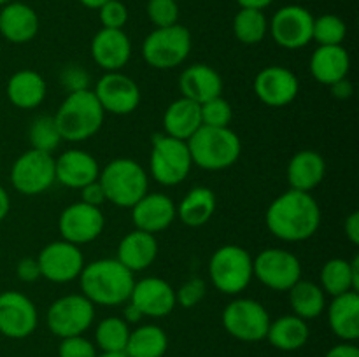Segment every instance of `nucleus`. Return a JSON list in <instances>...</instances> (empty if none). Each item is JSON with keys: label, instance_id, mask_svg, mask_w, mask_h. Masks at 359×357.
<instances>
[{"label": "nucleus", "instance_id": "nucleus-1", "mask_svg": "<svg viewBox=\"0 0 359 357\" xmlns=\"http://www.w3.org/2000/svg\"><path fill=\"white\" fill-rule=\"evenodd\" d=\"M265 223L276 238L298 244L318 233L321 226V206L311 192L287 189L270 203Z\"/></svg>", "mask_w": 359, "mask_h": 357}, {"label": "nucleus", "instance_id": "nucleus-2", "mask_svg": "<svg viewBox=\"0 0 359 357\" xmlns=\"http://www.w3.org/2000/svg\"><path fill=\"white\" fill-rule=\"evenodd\" d=\"M79 284L81 294L93 304L119 307L130 300L135 276L116 258H104L84 265Z\"/></svg>", "mask_w": 359, "mask_h": 357}, {"label": "nucleus", "instance_id": "nucleus-3", "mask_svg": "<svg viewBox=\"0 0 359 357\" xmlns=\"http://www.w3.org/2000/svg\"><path fill=\"white\" fill-rule=\"evenodd\" d=\"M53 118L63 140L84 142L100 132L105 112L93 90H84L67 94Z\"/></svg>", "mask_w": 359, "mask_h": 357}, {"label": "nucleus", "instance_id": "nucleus-4", "mask_svg": "<svg viewBox=\"0 0 359 357\" xmlns=\"http://www.w3.org/2000/svg\"><path fill=\"white\" fill-rule=\"evenodd\" d=\"M186 144L193 164L207 172H221L233 167L242 153L241 136L230 126H202Z\"/></svg>", "mask_w": 359, "mask_h": 357}, {"label": "nucleus", "instance_id": "nucleus-5", "mask_svg": "<svg viewBox=\"0 0 359 357\" xmlns=\"http://www.w3.org/2000/svg\"><path fill=\"white\" fill-rule=\"evenodd\" d=\"M98 182L109 203L121 209H132L147 191L149 175L139 161L132 158H116L104 170H100Z\"/></svg>", "mask_w": 359, "mask_h": 357}, {"label": "nucleus", "instance_id": "nucleus-6", "mask_svg": "<svg viewBox=\"0 0 359 357\" xmlns=\"http://www.w3.org/2000/svg\"><path fill=\"white\" fill-rule=\"evenodd\" d=\"M209 276L219 293L237 296L255 279L252 255L241 245H223L210 255Z\"/></svg>", "mask_w": 359, "mask_h": 357}, {"label": "nucleus", "instance_id": "nucleus-7", "mask_svg": "<svg viewBox=\"0 0 359 357\" xmlns=\"http://www.w3.org/2000/svg\"><path fill=\"white\" fill-rule=\"evenodd\" d=\"M191 31L182 24L154 28L142 42V58L156 70H172L182 65L191 52Z\"/></svg>", "mask_w": 359, "mask_h": 357}, {"label": "nucleus", "instance_id": "nucleus-8", "mask_svg": "<svg viewBox=\"0 0 359 357\" xmlns=\"http://www.w3.org/2000/svg\"><path fill=\"white\" fill-rule=\"evenodd\" d=\"M193 161L188 144L168 135H154L149 154L151 177L165 188H172L188 178Z\"/></svg>", "mask_w": 359, "mask_h": 357}, {"label": "nucleus", "instance_id": "nucleus-9", "mask_svg": "<svg viewBox=\"0 0 359 357\" xmlns=\"http://www.w3.org/2000/svg\"><path fill=\"white\" fill-rule=\"evenodd\" d=\"M223 328L238 342L256 343L266 338L270 314L259 301L251 298H237L224 307Z\"/></svg>", "mask_w": 359, "mask_h": 357}, {"label": "nucleus", "instance_id": "nucleus-10", "mask_svg": "<svg viewBox=\"0 0 359 357\" xmlns=\"http://www.w3.org/2000/svg\"><path fill=\"white\" fill-rule=\"evenodd\" d=\"M93 321L95 304L84 294H67L58 298L53 301L46 315L49 331L60 340L84 335Z\"/></svg>", "mask_w": 359, "mask_h": 357}, {"label": "nucleus", "instance_id": "nucleus-11", "mask_svg": "<svg viewBox=\"0 0 359 357\" xmlns=\"http://www.w3.org/2000/svg\"><path fill=\"white\" fill-rule=\"evenodd\" d=\"M55 182V158H53V154L30 149L18 156L11 167V184L20 195H42Z\"/></svg>", "mask_w": 359, "mask_h": 357}, {"label": "nucleus", "instance_id": "nucleus-12", "mask_svg": "<svg viewBox=\"0 0 359 357\" xmlns=\"http://www.w3.org/2000/svg\"><path fill=\"white\" fill-rule=\"evenodd\" d=\"M252 273L272 290H290L302 279V262L286 248L269 247L252 258Z\"/></svg>", "mask_w": 359, "mask_h": 357}, {"label": "nucleus", "instance_id": "nucleus-13", "mask_svg": "<svg viewBox=\"0 0 359 357\" xmlns=\"http://www.w3.org/2000/svg\"><path fill=\"white\" fill-rule=\"evenodd\" d=\"M105 230V216L100 206L86 205L79 200L62 210L58 217V231L62 240L86 245L97 240Z\"/></svg>", "mask_w": 359, "mask_h": 357}, {"label": "nucleus", "instance_id": "nucleus-14", "mask_svg": "<svg viewBox=\"0 0 359 357\" xmlns=\"http://www.w3.org/2000/svg\"><path fill=\"white\" fill-rule=\"evenodd\" d=\"M314 16L305 7L291 4L277 10L269 21V34L284 49H302L312 42Z\"/></svg>", "mask_w": 359, "mask_h": 357}, {"label": "nucleus", "instance_id": "nucleus-15", "mask_svg": "<svg viewBox=\"0 0 359 357\" xmlns=\"http://www.w3.org/2000/svg\"><path fill=\"white\" fill-rule=\"evenodd\" d=\"M41 279L53 284H69L79 279L84 268V255L77 245L56 240L46 245L37 258Z\"/></svg>", "mask_w": 359, "mask_h": 357}, {"label": "nucleus", "instance_id": "nucleus-16", "mask_svg": "<svg viewBox=\"0 0 359 357\" xmlns=\"http://www.w3.org/2000/svg\"><path fill=\"white\" fill-rule=\"evenodd\" d=\"M93 93L105 114L114 115L135 112L142 98L139 84L123 72H105L95 84Z\"/></svg>", "mask_w": 359, "mask_h": 357}, {"label": "nucleus", "instance_id": "nucleus-17", "mask_svg": "<svg viewBox=\"0 0 359 357\" xmlns=\"http://www.w3.org/2000/svg\"><path fill=\"white\" fill-rule=\"evenodd\" d=\"M256 98L266 107H286L300 93V80L293 70L283 65H269L259 70L252 83Z\"/></svg>", "mask_w": 359, "mask_h": 357}, {"label": "nucleus", "instance_id": "nucleus-18", "mask_svg": "<svg viewBox=\"0 0 359 357\" xmlns=\"http://www.w3.org/2000/svg\"><path fill=\"white\" fill-rule=\"evenodd\" d=\"M37 308L30 298L20 290L0 293V335L11 340H23L37 329Z\"/></svg>", "mask_w": 359, "mask_h": 357}, {"label": "nucleus", "instance_id": "nucleus-19", "mask_svg": "<svg viewBox=\"0 0 359 357\" xmlns=\"http://www.w3.org/2000/svg\"><path fill=\"white\" fill-rule=\"evenodd\" d=\"M130 303L135 304L144 317H167L177 307L175 301V289L163 279L158 276H146L135 280Z\"/></svg>", "mask_w": 359, "mask_h": 357}, {"label": "nucleus", "instance_id": "nucleus-20", "mask_svg": "<svg viewBox=\"0 0 359 357\" xmlns=\"http://www.w3.org/2000/svg\"><path fill=\"white\" fill-rule=\"evenodd\" d=\"M177 217V205L163 192L147 191L132 206V220L135 230L156 234L172 226Z\"/></svg>", "mask_w": 359, "mask_h": 357}, {"label": "nucleus", "instance_id": "nucleus-21", "mask_svg": "<svg viewBox=\"0 0 359 357\" xmlns=\"http://www.w3.org/2000/svg\"><path fill=\"white\" fill-rule=\"evenodd\" d=\"M91 58L105 72H121L132 58V41L125 30L100 28L91 38Z\"/></svg>", "mask_w": 359, "mask_h": 357}, {"label": "nucleus", "instance_id": "nucleus-22", "mask_svg": "<svg viewBox=\"0 0 359 357\" xmlns=\"http://www.w3.org/2000/svg\"><path fill=\"white\" fill-rule=\"evenodd\" d=\"M100 164L93 154L81 149H69L55 158V178L69 189H81L98 181Z\"/></svg>", "mask_w": 359, "mask_h": 357}, {"label": "nucleus", "instance_id": "nucleus-23", "mask_svg": "<svg viewBox=\"0 0 359 357\" xmlns=\"http://www.w3.org/2000/svg\"><path fill=\"white\" fill-rule=\"evenodd\" d=\"M39 34V16L34 7L25 2H13L2 6L0 10V35L11 44H27Z\"/></svg>", "mask_w": 359, "mask_h": 357}, {"label": "nucleus", "instance_id": "nucleus-24", "mask_svg": "<svg viewBox=\"0 0 359 357\" xmlns=\"http://www.w3.org/2000/svg\"><path fill=\"white\" fill-rule=\"evenodd\" d=\"M179 90L188 100L203 104L223 93V77L214 66L205 63H193L186 66L179 77Z\"/></svg>", "mask_w": 359, "mask_h": 357}, {"label": "nucleus", "instance_id": "nucleus-25", "mask_svg": "<svg viewBox=\"0 0 359 357\" xmlns=\"http://www.w3.org/2000/svg\"><path fill=\"white\" fill-rule=\"evenodd\" d=\"M158 258V240L154 234L146 231L133 230L123 237L118 245L116 259L130 272H144L149 268Z\"/></svg>", "mask_w": 359, "mask_h": 357}, {"label": "nucleus", "instance_id": "nucleus-26", "mask_svg": "<svg viewBox=\"0 0 359 357\" xmlns=\"http://www.w3.org/2000/svg\"><path fill=\"white\" fill-rule=\"evenodd\" d=\"M311 76L325 86L346 79L351 70V56L344 46H319L309 62Z\"/></svg>", "mask_w": 359, "mask_h": 357}, {"label": "nucleus", "instance_id": "nucleus-27", "mask_svg": "<svg viewBox=\"0 0 359 357\" xmlns=\"http://www.w3.org/2000/svg\"><path fill=\"white\" fill-rule=\"evenodd\" d=\"M290 189L311 192L318 188L326 175V161L319 153L312 149L298 150L293 154L286 168Z\"/></svg>", "mask_w": 359, "mask_h": 357}, {"label": "nucleus", "instance_id": "nucleus-28", "mask_svg": "<svg viewBox=\"0 0 359 357\" xmlns=\"http://www.w3.org/2000/svg\"><path fill=\"white\" fill-rule=\"evenodd\" d=\"M328 324L337 338L354 343L359 338V294L356 290L332 298Z\"/></svg>", "mask_w": 359, "mask_h": 357}, {"label": "nucleus", "instance_id": "nucleus-29", "mask_svg": "<svg viewBox=\"0 0 359 357\" xmlns=\"http://www.w3.org/2000/svg\"><path fill=\"white\" fill-rule=\"evenodd\" d=\"M319 286L326 296H340L359 289V255L353 259L333 258L323 265Z\"/></svg>", "mask_w": 359, "mask_h": 357}, {"label": "nucleus", "instance_id": "nucleus-30", "mask_svg": "<svg viewBox=\"0 0 359 357\" xmlns=\"http://www.w3.org/2000/svg\"><path fill=\"white\" fill-rule=\"evenodd\" d=\"M202 128L200 104L181 97L172 102L163 112L165 135L188 142Z\"/></svg>", "mask_w": 359, "mask_h": 357}, {"label": "nucleus", "instance_id": "nucleus-31", "mask_svg": "<svg viewBox=\"0 0 359 357\" xmlns=\"http://www.w3.org/2000/svg\"><path fill=\"white\" fill-rule=\"evenodd\" d=\"M6 93L14 107L32 111L44 102L48 84H46L44 77L35 70H18L7 80Z\"/></svg>", "mask_w": 359, "mask_h": 357}, {"label": "nucleus", "instance_id": "nucleus-32", "mask_svg": "<svg viewBox=\"0 0 359 357\" xmlns=\"http://www.w3.org/2000/svg\"><path fill=\"white\" fill-rule=\"evenodd\" d=\"M216 206L217 198L212 189L205 186H196L186 192V196L177 205V217L188 227L205 226L212 219Z\"/></svg>", "mask_w": 359, "mask_h": 357}, {"label": "nucleus", "instance_id": "nucleus-33", "mask_svg": "<svg viewBox=\"0 0 359 357\" xmlns=\"http://www.w3.org/2000/svg\"><path fill=\"white\" fill-rule=\"evenodd\" d=\"M311 329L307 321L297 315H283V317L270 321L266 338L272 346L283 352H294L307 345Z\"/></svg>", "mask_w": 359, "mask_h": 357}, {"label": "nucleus", "instance_id": "nucleus-34", "mask_svg": "<svg viewBox=\"0 0 359 357\" xmlns=\"http://www.w3.org/2000/svg\"><path fill=\"white\" fill-rule=\"evenodd\" d=\"M290 304L293 315L304 318V321H312L318 318L323 312L326 310V294L321 286L312 280L300 279L290 290Z\"/></svg>", "mask_w": 359, "mask_h": 357}, {"label": "nucleus", "instance_id": "nucleus-35", "mask_svg": "<svg viewBox=\"0 0 359 357\" xmlns=\"http://www.w3.org/2000/svg\"><path fill=\"white\" fill-rule=\"evenodd\" d=\"M168 349V336L156 324H144L130 331L125 354L128 357H163Z\"/></svg>", "mask_w": 359, "mask_h": 357}, {"label": "nucleus", "instance_id": "nucleus-36", "mask_svg": "<svg viewBox=\"0 0 359 357\" xmlns=\"http://www.w3.org/2000/svg\"><path fill=\"white\" fill-rule=\"evenodd\" d=\"M233 34L242 44H259L269 34V20H266L265 13L258 9L241 7V10L233 18Z\"/></svg>", "mask_w": 359, "mask_h": 357}, {"label": "nucleus", "instance_id": "nucleus-37", "mask_svg": "<svg viewBox=\"0 0 359 357\" xmlns=\"http://www.w3.org/2000/svg\"><path fill=\"white\" fill-rule=\"evenodd\" d=\"M130 331V324L121 317H105L95 328V343L102 352H125Z\"/></svg>", "mask_w": 359, "mask_h": 357}, {"label": "nucleus", "instance_id": "nucleus-38", "mask_svg": "<svg viewBox=\"0 0 359 357\" xmlns=\"http://www.w3.org/2000/svg\"><path fill=\"white\" fill-rule=\"evenodd\" d=\"M28 140L32 149L53 154L62 144V135L53 115H37L28 128Z\"/></svg>", "mask_w": 359, "mask_h": 357}, {"label": "nucleus", "instance_id": "nucleus-39", "mask_svg": "<svg viewBox=\"0 0 359 357\" xmlns=\"http://www.w3.org/2000/svg\"><path fill=\"white\" fill-rule=\"evenodd\" d=\"M347 35V24L337 14H321L314 18L312 27V41L319 46H342Z\"/></svg>", "mask_w": 359, "mask_h": 357}, {"label": "nucleus", "instance_id": "nucleus-40", "mask_svg": "<svg viewBox=\"0 0 359 357\" xmlns=\"http://www.w3.org/2000/svg\"><path fill=\"white\" fill-rule=\"evenodd\" d=\"M200 114H202V126L228 128L233 119V107L223 97H216L200 104Z\"/></svg>", "mask_w": 359, "mask_h": 357}, {"label": "nucleus", "instance_id": "nucleus-41", "mask_svg": "<svg viewBox=\"0 0 359 357\" xmlns=\"http://www.w3.org/2000/svg\"><path fill=\"white\" fill-rule=\"evenodd\" d=\"M146 10L147 18L156 28L172 27L179 21L177 0H149Z\"/></svg>", "mask_w": 359, "mask_h": 357}, {"label": "nucleus", "instance_id": "nucleus-42", "mask_svg": "<svg viewBox=\"0 0 359 357\" xmlns=\"http://www.w3.org/2000/svg\"><path fill=\"white\" fill-rule=\"evenodd\" d=\"M207 294L205 280L200 276H191L175 290V301L182 308H195L203 301Z\"/></svg>", "mask_w": 359, "mask_h": 357}, {"label": "nucleus", "instance_id": "nucleus-43", "mask_svg": "<svg viewBox=\"0 0 359 357\" xmlns=\"http://www.w3.org/2000/svg\"><path fill=\"white\" fill-rule=\"evenodd\" d=\"M98 20H100L102 28L123 30L128 21V7L121 0H109L98 9Z\"/></svg>", "mask_w": 359, "mask_h": 357}, {"label": "nucleus", "instance_id": "nucleus-44", "mask_svg": "<svg viewBox=\"0 0 359 357\" xmlns=\"http://www.w3.org/2000/svg\"><path fill=\"white\" fill-rule=\"evenodd\" d=\"M97 346L93 342L79 336H69L62 338L58 345V357H97Z\"/></svg>", "mask_w": 359, "mask_h": 357}, {"label": "nucleus", "instance_id": "nucleus-45", "mask_svg": "<svg viewBox=\"0 0 359 357\" xmlns=\"http://www.w3.org/2000/svg\"><path fill=\"white\" fill-rule=\"evenodd\" d=\"M60 84L65 88L69 93L76 91L90 90V74L81 65H69L60 74Z\"/></svg>", "mask_w": 359, "mask_h": 357}, {"label": "nucleus", "instance_id": "nucleus-46", "mask_svg": "<svg viewBox=\"0 0 359 357\" xmlns=\"http://www.w3.org/2000/svg\"><path fill=\"white\" fill-rule=\"evenodd\" d=\"M16 275L21 282L32 284L41 279V270L35 258H23L16 265Z\"/></svg>", "mask_w": 359, "mask_h": 357}, {"label": "nucleus", "instance_id": "nucleus-47", "mask_svg": "<svg viewBox=\"0 0 359 357\" xmlns=\"http://www.w3.org/2000/svg\"><path fill=\"white\" fill-rule=\"evenodd\" d=\"M79 191H81V202L86 203V205L100 206L102 209V205L107 202V200H105L104 188H102V184L98 181L90 182V184H86L84 188H81Z\"/></svg>", "mask_w": 359, "mask_h": 357}, {"label": "nucleus", "instance_id": "nucleus-48", "mask_svg": "<svg viewBox=\"0 0 359 357\" xmlns=\"http://www.w3.org/2000/svg\"><path fill=\"white\" fill-rule=\"evenodd\" d=\"M328 88L337 100H349V98L354 94V84L351 83L349 77L337 80V83H333L332 86Z\"/></svg>", "mask_w": 359, "mask_h": 357}, {"label": "nucleus", "instance_id": "nucleus-49", "mask_svg": "<svg viewBox=\"0 0 359 357\" xmlns=\"http://www.w3.org/2000/svg\"><path fill=\"white\" fill-rule=\"evenodd\" d=\"M344 231L346 237L353 245H359V212H353L346 217L344 223Z\"/></svg>", "mask_w": 359, "mask_h": 357}, {"label": "nucleus", "instance_id": "nucleus-50", "mask_svg": "<svg viewBox=\"0 0 359 357\" xmlns=\"http://www.w3.org/2000/svg\"><path fill=\"white\" fill-rule=\"evenodd\" d=\"M325 357H359V349L354 343L342 342L339 345L332 346Z\"/></svg>", "mask_w": 359, "mask_h": 357}, {"label": "nucleus", "instance_id": "nucleus-51", "mask_svg": "<svg viewBox=\"0 0 359 357\" xmlns=\"http://www.w3.org/2000/svg\"><path fill=\"white\" fill-rule=\"evenodd\" d=\"M121 318L126 322V324H137V322L142 321L144 315L140 314V310L135 307V304H132L130 301H126V307L123 308Z\"/></svg>", "mask_w": 359, "mask_h": 357}, {"label": "nucleus", "instance_id": "nucleus-52", "mask_svg": "<svg viewBox=\"0 0 359 357\" xmlns=\"http://www.w3.org/2000/svg\"><path fill=\"white\" fill-rule=\"evenodd\" d=\"M11 210V198H9V192L6 191V188L0 186V223L7 217Z\"/></svg>", "mask_w": 359, "mask_h": 357}, {"label": "nucleus", "instance_id": "nucleus-53", "mask_svg": "<svg viewBox=\"0 0 359 357\" xmlns=\"http://www.w3.org/2000/svg\"><path fill=\"white\" fill-rule=\"evenodd\" d=\"M272 2L273 0H237L238 6L244 7V9H258V10L266 9Z\"/></svg>", "mask_w": 359, "mask_h": 357}, {"label": "nucleus", "instance_id": "nucleus-54", "mask_svg": "<svg viewBox=\"0 0 359 357\" xmlns=\"http://www.w3.org/2000/svg\"><path fill=\"white\" fill-rule=\"evenodd\" d=\"M81 4H83L84 7H88V9H100L104 4H107L109 0H79Z\"/></svg>", "mask_w": 359, "mask_h": 357}, {"label": "nucleus", "instance_id": "nucleus-55", "mask_svg": "<svg viewBox=\"0 0 359 357\" xmlns=\"http://www.w3.org/2000/svg\"><path fill=\"white\" fill-rule=\"evenodd\" d=\"M97 357H128L125 352H102L97 354Z\"/></svg>", "mask_w": 359, "mask_h": 357}, {"label": "nucleus", "instance_id": "nucleus-56", "mask_svg": "<svg viewBox=\"0 0 359 357\" xmlns=\"http://www.w3.org/2000/svg\"><path fill=\"white\" fill-rule=\"evenodd\" d=\"M9 2H13V0H0V7L6 6V4H9Z\"/></svg>", "mask_w": 359, "mask_h": 357}, {"label": "nucleus", "instance_id": "nucleus-57", "mask_svg": "<svg viewBox=\"0 0 359 357\" xmlns=\"http://www.w3.org/2000/svg\"><path fill=\"white\" fill-rule=\"evenodd\" d=\"M0 160H2V156H0Z\"/></svg>", "mask_w": 359, "mask_h": 357}]
</instances>
